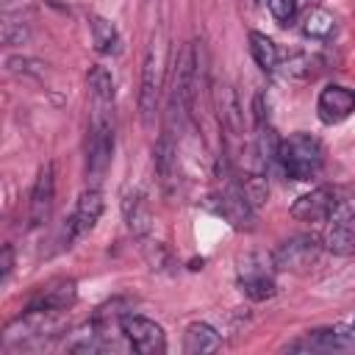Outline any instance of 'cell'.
<instances>
[{
  "instance_id": "cell-1",
  "label": "cell",
  "mask_w": 355,
  "mask_h": 355,
  "mask_svg": "<svg viewBox=\"0 0 355 355\" xmlns=\"http://www.w3.org/2000/svg\"><path fill=\"white\" fill-rule=\"evenodd\" d=\"M194 72H197V47L186 44L172 69V86H169V100H166V114H164V133L180 136L186 116L191 114L194 105Z\"/></svg>"
},
{
  "instance_id": "cell-2",
  "label": "cell",
  "mask_w": 355,
  "mask_h": 355,
  "mask_svg": "<svg viewBox=\"0 0 355 355\" xmlns=\"http://www.w3.org/2000/svg\"><path fill=\"white\" fill-rule=\"evenodd\" d=\"M114 158V119L108 114V105L94 103L89 130H86V180L89 186H97Z\"/></svg>"
},
{
  "instance_id": "cell-3",
  "label": "cell",
  "mask_w": 355,
  "mask_h": 355,
  "mask_svg": "<svg viewBox=\"0 0 355 355\" xmlns=\"http://www.w3.org/2000/svg\"><path fill=\"white\" fill-rule=\"evenodd\" d=\"M277 164L291 180H311L324 164V147L311 133H291L277 144Z\"/></svg>"
},
{
  "instance_id": "cell-4",
  "label": "cell",
  "mask_w": 355,
  "mask_h": 355,
  "mask_svg": "<svg viewBox=\"0 0 355 355\" xmlns=\"http://www.w3.org/2000/svg\"><path fill=\"white\" fill-rule=\"evenodd\" d=\"M164 69H166V39H164V33H158V36H153V42L147 47L144 67H141L139 116H141L144 128H153V122H155L161 92H164Z\"/></svg>"
},
{
  "instance_id": "cell-5",
  "label": "cell",
  "mask_w": 355,
  "mask_h": 355,
  "mask_svg": "<svg viewBox=\"0 0 355 355\" xmlns=\"http://www.w3.org/2000/svg\"><path fill=\"white\" fill-rule=\"evenodd\" d=\"M322 247L333 255H352L355 252V197L338 191L330 216L324 219Z\"/></svg>"
},
{
  "instance_id": "cell-6",
  "label": "cell",
  "mask_w": 355,
  "mask_h": 355,
  "mask_svg": "<svg viewBox=\"0 0 355 355\" xmlns=\"http://www.w3.org/2000/svg\"><path fill=\"white\" fill-rule=\"evenodd\" d=\"M214 200H216V211H219V214H222L233 227H239V230L252 227L255 205L250 202V197H247L244 186H241L233 175L219 178V189H216Z\"/></svg>"
},
{
  "instance_id": "cell-7",
  "label": "cell",
  "mask_w": 355,
  "mask_h": 355,
  "mask_svg": "<svg viewBox=\"0 0 355 355\" xmlns=\"http://www.w3.org/2000/svg\"><path fill=\"white\" fill-rule=\"evenodd\" d=\"M319 250H322V239H316L313 233L291 236L283 244H277V250L272 252V266L277 272H305L308 266L316 263Z\"/></svg>"
},
{
  "instance_id": "cell-8",
  "label": "cell",
  "mask_w": 355,
  "mask_h": 355,
  "mask_svg": "<svg viewBox=\"0 0 355 355\" xmlns=\"http://www.w3.org/2000/svg\"><path fill=\"white\" fill-rule=\"evenodd\" d=\"M119 330L128 338V344L141 355H158V352L166 349L164 327L155 324L153 319H144V316H136V313H125L119 319Z\"/></svg>"
},
{
  "instance_id": "cell-9",
  "label": "cell",
  "mask_w": 355,
  "mask_h": 355,
  "mask_svg": "<svg viewBox=\"0 0 355 355\" xmlns=\"http://www.w3.org/2000/svg\"><path fill=\"white\" fill-rule=\"evenodd\" d=\"M103 208H105V202H103V191H100L97 186H89V189L78 197L75 211H72V216L67 219V227H64V241H67V247H69L75 239H80L83 233H89V230L97 225Z\"/></svg>"
},
{
  "instance_id": "cell-10",
  "label": "cell",
  "mask_w": 355,
  "mask_h": 355,
  "mask_svg": "<svg viewBox=\"0 0 355 355\" xmlns=\"http://www.w3.org/2000/svg\"><path fill=\"white\" fill-rule=\"evenodd\" d=\"M355 347V327H319L308 330L305 338L291 341L286 349L300 352H333V349H352Z\"/></svg>"
},
{
  "instance_id": "cell-11",
  "label": "cell",
  "mask_w": 355,
  "mask_h": 355,
  "mask_svg": "<svg viewBox=\"0 0 355 355\" xmlns=\"http://www.w3.org/2000/svg\"><path fill=\"white\" fill-rule=\"evenodd\" d=\"M53 200H55V172H53V164H44L31 189V202H28V225L31 227H42L50 219Z\"/></svg>"
},
{
  "instance_id": "cell-12",
  "label": "cell",
  "mask_w": 355,
  "mask_h": 355,
  "mask_svg": "<svg viewBox=\"0 0 355 355\" xmlns=\"http://www.w3.org/2000/svg\"><path fill=\"white\" fill-rule=\"evenodd\" d=\"M336 197H338V189L319 186V189L297 197V202L291 205V216L300 222H324L336 205Z\"/></svg>"
},
{
  "instance_id": "cell-13",
  "label": "cell",
  "mask_w": 355,
  "mask_h": 355,
  "mask_svg": "<svg viewBox=\"0 0 355 355\" xmlns=\"http://www.w3.org/2000/svg\"><path fill=\"white\" fill-rule=\"evenodd\" d=\"M316 111H319V119L324 125H336V122L347 119L355 111V94L347 86L330 83V86L322 89L319 103H316Z\"/></svg>"
},
{
  "instance_id": "cell-14",
  "label": "cell",
  "mask_w": 355,
  "mask_h": 355,
  "mask_svg": "<svg viewBox=\"0 0 355 355\" xmlns=\"http://www.w3.org/2000/svg\"><path fill=\"white\" fill-rule=\"evenodd\" d=\"M153 164H155V175H158V183L166 194L175 191L178 186V141L175 136L169 133H161V139L155 141V150H153Z\"/></svg>"
},
{
  "instance_id": "cell-15",
  "label": "cell",
  "mask_w": 355,
  "mask_h": 355,
  "mask_svg": "<svg viewBox=\"0 0 355 355\" xmlns=\"http://www.w3.org/2000/svg\"><path fill=\"white\" fill-rule=\"evenodd\" d=\"M78 300V286L75 280H55L47 288H42V294L31 302L33 311H50V313H64L75 305Z\"/></svg>"
},
{
  "instance_id": "cell-16",
  "label": "cell",
  "mask_w": 355,
  "mask_h": 355,
  "mask_svg": "<svg viewBox=\"0 0 355 355\" xmlns=\"http://www.w3.org/2000/svg\"><path fill=\"white\" fill-rule=\"evenodd\" d=\"M216 105H219V122L227 133V139H241L244 136V122H241V105H239V97L236 92L222 83L216 89Z\"/></svg>"
},
{
  "instance_id": "cell-17",
  "label": "cell",
  "mask_w": 355,
  "mask_h": 355,
  "mask_svg": "<svg viewBox=\"0 0 355 355\" xmlns=\"http://www.w3.org/2000/svg\"><path fill=\"white\" fill-rule=\"evenodd\" d=\"M122 214H125V222H128V227H130L133 236H147V233H150L153 214H150L147 197H144L139 189L125 194V200H122Z\"/></svg>"
},
{
  "instance_id": "cell-18",
  "label": "cell",
  "mask_w": 355,
  "mask_h": 355,
  "mask_svg": "<svg viewBox=\"0 0 355 355\" xmlns=\"http://www.w3.org/2000/svg\"><path fill=\"white\" fill-rule=\"evenodd\" d=\"M239 288L244 291V297L261 302V300H269L275 297L277 286L272 280V275L261 266H241V275H239Z\"/></svg>"
},
{
  "instance_id": "cell-19",
  "label": "cell",
  "mask_w": 355,
  "mask_h": 355,
  "mask_svg": "<svg viewBox=\"0 0 355 355\" xmlns=\"http://www.w3.org/2000/svg\"><path fill=\"white\" fill-rule=\"evenodd\" d=\"M219 349V333L205 324V322H194L186 327L183 336V352L189 355H205V352H216Z\"/></svg>"
},
{
  "instance_id": "cell-20",
  "label": "cell",
  "mask_w": 355,
  "mask_h": 355,
  "mask_svg": "<svg viewBox=\"0 0 355 355\" xmlns=\"http://www.w3.org/2000/svg\"><path fill=\"white\" fill-rule=\"evenodd\" d=\"M250 53H252L255 64H258L263 72H272V69H277V64H280L277 44H275L266 33H258V31L250 33Z\"/></svg>"
},
{
  "instance_id": "cell-21",
  "label": "cell",
  "mask_w": 355,
  "mask_h": 355,
  "mask_svg": "<svg viewBox=\"0 0 355 355\" xmlns=\"http://www.w3.org/2000/svg\"><path fill=\"white\" fill-rule=\"evenodd\" d=\"M302 33L311 39H330L336 33V17L327 8H311L302 19Z\"/></svg>"
},
{
  "instance_id": "cell-22",
  "label": "cell",
  "mask_w": 355,
  "mask_h": 355,
  "mask_svg": "<svg viewBox=\"0 0 355 355\" xmlns=\"http://www.w3.org/2000/svg\"><path fill=\"white\" fill-rule=\"evenodd\" d=\"M89 28H92V42H94L97 53H116L119 50V33H116L114 22H108L105 17H92Z\"/></svg>"
},
{
  "instance_id": "cell-23",
  "label": "cell",
  "mask_w": 355,
  "mask_h": 355,
  "mask_svg": "<svg viewBox=\"0 0 355 355\" xmlns=\"http://www.w3.org/2000/svg\"><path fill=\"white\" fill-rule=\"evenodd\" d=\"M86 83H89V94L94 103H103V105H111L114 103V78L105 67L94 64L86 75Z\"/></svg>"
},
{
  "instance_id": "cell-24",
  "label": "cell",
  "mask_w": 355,
  "mask_h": 355,
  "mask_svg": "<svg viewBox=\"0 0 355 355\" xmlns=\"http://www.w3.org/2000/svg\"><path fill=\"white\" fill-rule=\"evenodd\" d=\"M319 58L316 55H308V53H302V55H294V58H288L286 61V72L291 75V78H300V80H308V78H313L319 69Z\"/></svg>"
},
{
  "instance_id": "cell-25",
  "label": "cell",
  "mask_w": 355,
  "mask_h": 355,
  "mask_svg": "<svg viewBox=\"0 0 355 355\" xmlns=\"http://www.w3.org/2000/svg\"><path fill=\"white\" fill-rule=\"evenodd\" d=\"M266 6H269V11H272V17L277 19V22H291L294 19V14H297V0H266Z\"/></svg>"
},
{
  "instance_id": "cell-26",
  "label": "cell",
  "mask_w": 355,
  "mask_h": 355,
  "mask_svg": "<svg viewBox=\"0 0 355 355\" xmlns=\"http://www.w3.org/2000/svg\"><path fill=\"white\" fill-rule=\"evenodd\" d=\"M11 269H14V250H11V244H6L3 247V258H0V280H8Z\"/></svg>"
},
{
  "instance_id": "cell-27",
  "label": "cell",
  "mask_w": 355,
  "mask_h": 355,
  "mask_svg": "<svg viewBox=\"0 0 355 355\" xmlns=\"http://www.w3.org/2000/svg\"><path fill=\"white\" fill-rule=\"evenodd\" d=\"M258 3H266V0H258Z\"/></svg>"
},
{
  "instance_id": "cell-28",
  "label": "cell",
  "mask_w": 355,
  "mask_h": 355,
  "mask_svg": "<svg viewBox=\"0 0 355 355\" xmlns=\"http://www.w3.org/2000/svg\"><path fill=\"white\" fill-rule=\"evenodd\" d=\"M352 327H355V322H352Z\"/></svg>"
}]
</instances>
